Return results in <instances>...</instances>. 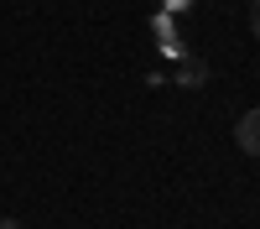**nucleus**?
<instances>
[{
  "instance_id": "obj_1",
  "label": "nucleus",
  "mask_w": 260,
  "mask_h": 229,
  "mask_svg": "<svg viewBox=\"0 0 260 229\" xmlns=\"http://www.w3.org/2000/svg\"><path fill=\"white\" fill-rule=\"evenodd\" d=\"M234 141H240L245 156H260V110H245L240 125H234Z\"/></svg>"
},
{
  "instance_id": "obj_2",
  "label": "nucleus",
  "mask_w": 260,
  "mask_h": 229,
  "mask_svg": "<svg viewBox=\"0 0 260 229\" xmlns=\"http://www.w3.org/2000/svg\"><path fill=\"white\" fill-rule=\"evenodd\" d=\"M250 31L260 37V0H250Z\"/></svg>"
},
{
  "instance_id": "obj_3",
  "label": "nucleus",
  "mask_w": 260,
  "mask_h": 229,
  "mask_svg": "<svg viewBox=\"0 0 260 229\" xmlns=\"http://www.w3.org/2000/svg\"><path fill=\"white\" fill-rule=\"evenodd\" d=\"M0 229H21V224H16V219H0Z\"/></svg>"
}]
</instances>
